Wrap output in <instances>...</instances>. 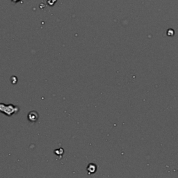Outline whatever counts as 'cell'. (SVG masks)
<instances>
[{
	"label": "cell",
	"mask_w": 178,
	"mask_h": 178,
	"mask_svg": "<svg viewBox=\"0 0 178 178\" xmlns=\"http://www.w3.org/2000/svg\"><path fill=\"white\" fill-rule=\"evenodd\" d=\"M38 114L34 112H32L30 113L29 114V120L30 121H32V122H35L37 121V119H38Z\"/></svg>",
	"instance_id": "obj_2"
},
{
	"label": "cell",
	"mask_w": 178,
	"mask_h": 178,
	"mask_svg": "<svg viewBox=\"0 0 178 178\" xmlns=\"http://www.w3.org/2000/svg\"><path fill=\"white\" fill-rule=\"evenodd\" d=\"M13 1H15V2H17L18 0H13Z\"/></svg>",
	"instance_id": "obj_3"
},
{
	"label": "cell",
	"mask_w": 178,
	"mask_h": 178,
	"mask_svg": "<svg viewBox=\"0 0 178 178\" xmlns=\"http://www.w3.org/2000/svg\"><path fill=\"white\" fill-rule=\"evenodd\" d=\"M0 108H2L3 109H0L1 112L6 113V114L8 115V112L9 111L11 113V115L13 114V113L15 112V107H13V105H0Z\"/></svg>",
	"instance_id": "obj_1"
}]
</instances>
